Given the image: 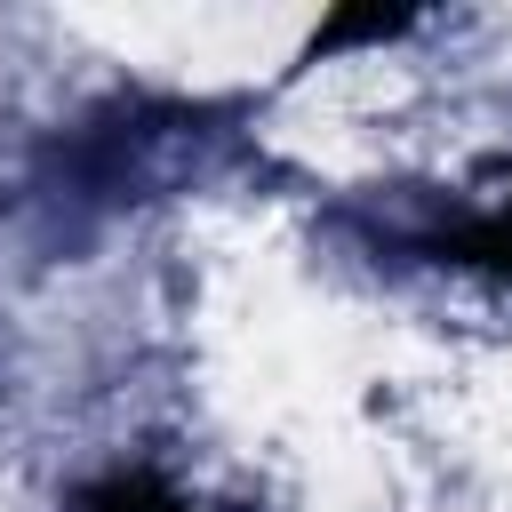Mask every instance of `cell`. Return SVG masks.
<instances>
[{"label": "cell", "mask_w": 512, "mask_h": 512, "mask_svg": "<svg viewBox=\"0 0 512 512\" xmlns=\"http://www.w3.org/2000/svg\"><path fill=\"white\" fill-rule=\"evenodd\" d=\"M464 264H488V272H512V200H496L488 216H472L456 240H448Z\"/></svg>", "instance_id": "obj_2"}, {"label": "cell", "mask_w": 512, "mask_h": 512, "mask_svg": "<svg viewBox=\"0 0 512 512\" xmlns=\"http://www.w3.org/2000/svg\"><path fill=\"white\" fill-rule=\"evenodd\" d=\"M80 512H192V504L168 480H152V472H112V480H96L80 496Z\"/></svg>", "instance_id": "obj_1"}]
</instances>
